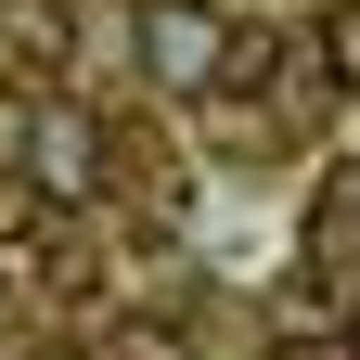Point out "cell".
Returning a JSON list of instances; mask_svg holds the SVG:
<instances>
[{
  "label": "cell",
  "instance_id": "6da1fadb",
  "mask_svg": "<svg viewBox=\"0 0 360 360\" xmlns=\"http://www.w3.org/2000/svg\"><path fill=\"white\" fill-rule=\"evenodd\" d=\"M129 65H142L167 103H219V90L257 65V39L219 13V0H129Z\"/></svg>",
  "mask_w": 360,
  "mask_h": 360
},
{
  "label": "cell",
  "instance_id": "7a4b0ae2",
  "mask_svg": "<svg viewBox=\"0 0 360 360\" xmlns=\"http://www.w3.org/2000/svg\"><path fill=\"white\" fill-rule=\"evenodd\" d=\"M13 180H26L39 206H90L116 180V129L90 116V103H26L13 116Z\"/></svg>",
  "mask_w": 360,
  "mask_h": 360
},
{
  "label": "cell",
  "instance_id": "3957f363",
  "mask_svg": "<svg viewBox=\"0 0 360 360\" xmlns=\"http://www.w3.org/2000/svg\"><path fill=\"white\" fill-rule=\"evenodd\" d=\"M0 52H13V65H65L77 52V13H65V0H0Z\"/></svg>",
  "mask_w": 360,
  "mask_h": 360
},
{
  "label": "cell",
  "instance_id": "277c9868",
  "mask_svg": "<svg viewBox=\"0 0 360 360\" xmlns=\"http://www.w3.org/2000/svg\"><path fill=\"white\" fill-rule=\"evenodd\" d=\"M52 219H65V206H39V193H26V180H13V167H0V257H13V270H26V283H39V257H52Z\"/></svg>",
  "mask_w": 360,
  "mask_h": 360
},
{
  "label": "cell",
  "instance_id": "5b68a950",
  "mask_svg": "<svg viewBox=\"0 0 360 360\" xmlns=\"http://www.w3.org/2000/svg\"><path fill=\"white\" fill-rule=\"evenodd\" d=\"M309 39H322V77H335L347 103H360V0H335V13L309 26Z\"/></svg>",
  "mask_w": 360,
  "mask_h": 360
},
{
  "label": "cell",
  "instance_id": "8992f818",
  "mask_svg": "<svg viewBox=\"0 0 360 360\" xmlns=\"http://www.w3.org/2000/svg\"><path fill=\"white\" fill-rule=\"evenodd\" d=\"M335 335H347V360H360V296H347V322H335Z\"/></svg>",
  "mask_w": 360,
  "mask_h": 360
}]
</instances>
